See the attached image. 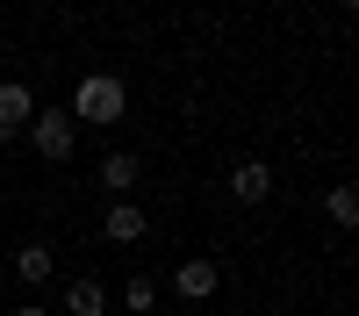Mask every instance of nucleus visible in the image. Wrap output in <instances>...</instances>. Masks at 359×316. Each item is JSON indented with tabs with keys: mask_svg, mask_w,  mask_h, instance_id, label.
Segmentation results:
<instances>
[{
	"mask_svg": "<svg viewBox=\"0 0 359 316\" xmlns=\"http://www.w3.org/2000/svg\"><path fill=\"white\" fill-rule=\"evenodd\" d=\"M65 316H108V287L101 280H72L65 287Z\"/></svg>",
	"mask_w": 359,
	"mask_h": 316,
	"instance_id": "obj_8",
	"label": "nucleus"
},
{
	"mask_svg": "<svg viewBox=\"0 0 359 316\" xmlns=\"http://www.w3.org/2000/svg\"><path fill=\"white\" fill-rule=\"evenodd\" d=\"M230 194L245 201V209H259V201H273V172H266L259 158H245V165L230 172Z\"/></svg>",
	"mask_w": 359,
	"mask_h": 316,
	"instance_id": "obj_6",
	"label": "nucleus"
},
{
	"mask_svg": "<svg viewBox=\"0 0 359 316\" xmlns=\"http://www.w3.org/2000/svg\"><path fill=\"white\" fill-rule=\"evenodd\" d=\"M123 108H130V86L115 79V72H86L79 86H72V123L79 130H108V123H123Z\"/></svg>",
	"mask_w": 359,
	"mask_h": 316,
	"instance_id": "obj_1",
	"label": "nucleus"
},
{
	"mask_svg": "<svg viewBox=\"0 0 359 316\" xmlns=\"http://www.w3.org/2000/svg\"><path fill=\"white\" fill-rule=\"evenodd\" d=\"M216 287H223V266H216V259H187V266L172 273V295H180V302H208Z\"/></svg>",
	"mask_w": 359,
	"mask_h": 316,
	"instance_id": "obj_4",
	"label": "nucleus"
},
{
	"mask_svg": "<svg viewBox=\"0 0 359 316\" xmlns=\"http://www.w3.org/2000/svg\"><path fill=\"white\" fill-rule=\"evenodd\" d=\"M29 144H36V158H72V144H79V123H72V115L65 108H36V115H29Z\"/></svg>",
	"mask_w": 359,
	"mask_h": 316,
	"instance_id": "obj_2",
	"label": "nucleus"
},
{
	"mask_svg": "<svg viewBox=\"0 0 359 316\" xmlns=\"http://www.w3.org/2000/svg\"><path fill=\"white\" fill-rule=\"evenodd\" d=\"M15 273H22L29 287H43V280H50V245H22V252H15Z\"/></svg>",
	"mask_w": 359,
	"mask_h": 316,
	"instance_id": "obj_9",
	"label": "nucleus"
},
{
	"mask_svg": "<svg viewBox=\"0 0 359 316\" xmlns=\"http://www.w3.org/2000/svg\"><path fill=\"white\" fill-rule=\"evenodd\" d=\"M331 223H345V230L359 223V187H352V180H345V187H331Z\"/></svg>",
	"mask_w": 359,
	"mask_h": 316,
	"instance_id": "obj_10",
	"label": "nucleus"
},
{
	"mask_svg": "<svg viewBox=\"0 0 359 316\" xmlns=\"http://www.w3.org/2000/svg\"><path fill=\"white\" fill-rule=\"evenodd\" d=\"M29 115H36V101H29V86H22V79H0V144L29 137Z\"/></svg>",
	"mask_w": 359,
	"mask_h": 316,
	"instance_id": "obj_3",
	"label": "nucleus"
},
{
	"mask_svg": "<svg viewBox=\"0 0 359 316\" xmlns=\"http://www.w3.org/2000/svg\"><path fill=\"white\" fill-rule=\"evenodd\" d=\"M15 316H50V309H36V302H29V309H15Z\"/></svg>",
	"mask_w": 359,
	"mask_h": 316,
	"instance_id": "obj_12",
	"label": "nucleus"
},
{
	"mask_svg": "<svg viewBox=\"0 0 359 316\" xmlns=\"http://www.w3.org/2000/svg\"><path fill=\"white\" fill-rule=\"evenodd\" d=\"M123 309H137V316H151V309H158V287H151V280L137 273V280L123 287Z\"/></svg>",
	"mask_w": 359,
	"mask_h": 316,
	"instance_id": "obj_11",
	"label": "nucleus"
},
{
	"mask_svg": "<svg viewBox=\"0 0 359 316\" xmlns=\"http://www.w3.org/2000/svg\"><path fill=\"white\" fill-rule=\"evenodd\" d=\"M144 230H151V216H144L137 201H108V216H101V238L108 245H144Z\"/></svg>",
	"mask_w": 359,
	"mask_h": 316,
	"instance_id": "obj_5",
	"label": "nucleus"
},
{
	"mask_svg": "<svg viewBox=\"0 0 359 316\" xmlns=\"http://www.w3.org/2000/svg\"><path fill=\"white\" fill-rule=\"evenodd\" d=\"M137 180H144V158L137 151H108L101 158V194H130Z\"/></svg>",
	"mask_w": 359,
	"mask_h": 316,
	"instance_id": "obj_7",
	"label": "nucleus"
}]
</instances>
